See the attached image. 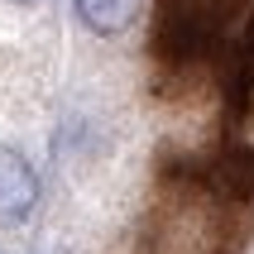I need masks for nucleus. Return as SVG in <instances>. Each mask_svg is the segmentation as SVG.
I'll return each instance as SVG.
<instances>
[{"label": "nucleus", "instance_id": "obj_2", "mask_svg": "<svg viewBox=\"0 0 254 254\" xmlns=\"http://www.w3.org/2000/svg\"><path fill=\"white\" fill-rule=\"evenodd\" d=\"M72 5H77V14L91 34H120L139 14V0H72Z\"/></svg>", "mask_w": 254, "mask_h": 254}, {"label": "nucleus", "instance_id": "obj_1", "mask_svg": "<svg viewBox=\"0 0 254 254\" xmlns=\"http://www.w3.org/2000/svg\"><path fill=\"white\" fill-rule=\"evenodd\" d=\"M39 206V173L19 149L0 144V230L24 226Z\"/></svg>", "mask_w": 254, "mask_h": 254}, {"label": "nucleus", "instance_id": "obj_3", "mask_svg": "<svg viewBox=\"0 0 254 254\" xmlns=\"http://www.w3.org/2000/svg\"><path fill=\"white\" fill-rule=\"evenodd\" d=\"M14 5H19V0H14Z\"/></svg>", "mask_w": 254, "mask_h": 254}]
</instances>
